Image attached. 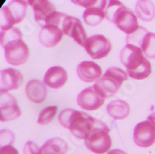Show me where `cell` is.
I'll return each mask as SVG.
<instances>
[{
  "label": "cell",
  "instance_id": "obj_1",
  "mask_svg": "<svg viewBox=\"0 0 155 154\" xmlns=\"http://www.w3.org/2000/svg\"><path fill=\"white\" fill-rule=\"evenodd\" d=\"M120 61L126 68V74L133 79L143 80L151 74V65L141 48L126 44L120 52Z\"/></svg>",
  "mask_w": 155,
  "mask_h": 154
},
{
  "label": "cell",
  "instance_id": "obj_2",
  "mask_svg": "<svg viewBox=\"0 0 155 154\" xmlns=\"http://www.w3.org/2000/svg\"><path fill=\"white\" fill-rule=\"evenodd\" d=\"M96 120L87 113L74 109H65L59 115V122L62 126L69 129L76 138L84 140L93 131Z\"/></svg>",
  "mask_w": 155,
  "mask_h": 154
},
{
  "label": "cell",
  "instance_id": "obj_3",
  "mask_svg": "<svg viewBox=\"0 0 155 154\" xmlns=\"http://www.w3.org/2000/svg\"><path fill=\"white\" fill-rule=\"evenodd\" d=\"M105 17L127 35L134 34L139 28L137 15L120 1L108 2L105 8Z\"/></svg>",
  "mask_w": 155,
  "mask_h": 154
},
{
  "label": "cell",
  "instance_id": "obj_4",
  "mask_svg": "<svg viewBox=\"0 0 155 154\" xmlns=\"http://www.w3.org/2000/svg\"><path fill=\"white\" fill-rule=\"evenodd\" d=\"M127 74L118 67H110L106 70L105 74L93 86L97 93L103 99L115 95L121 88L123 83L127 80Z\"/></svg>",
  "mask_w": 155,
  "mask_h": 154
},
{
  "label": "cell",
  "instance_id": "obj_5",
  "mask_svg": "<svg viewBox=\"0 0 155 154\" xmlns=\"http://www.w3.org/2000/svg\"><path fill=\"white\" fill-rule=\"evenodd\" d=\"M28 4L33 8L36 23L42 27L49 24L61 26L66 17V14L56 10L54 5L48 0H30Z\"/></svg>",
  "mask_w": 155,
  "mask_h": 154
},
{
  "label": "cell",
  "instance_id": "obj_6",
  "mask_svg": "<svg viewBox=\"0 0 155 154\" xmlns=\"http://www.w3.org/2000/svg\"><path fill=\"white\" fill-rule=\"evenodd\" d=\"M110 131V129L105 123L96 120L93 131L87 139H84L87 149L96 154H105L109 152L112 146L111 137L109 134Z\"/></svg>",
  "mask_w": 155,
  "mask_h": 154
},
{
  "label": "cell",
  "instance_id": "obj_7",
  "mask_svg": "<svg viewBox=\"0 0 155 154\" xmlns=\"http://www.w3.org/2000/svg\"><path fill=\"white\" fill-rule=\"evenodd\" d=\"M28 2L23 0H12L1 8V31L13 28L26 16Z\"/></svg>",
  "mask_w": 155,
  "mask_h": 154
},
{
  "label": "cell",
  "instance_id": "obj_8",
  "mask_svg": "<svg viewBox=\"0 0 155 154\" xmlns=\"http://www.w3.org/2000/svg\"><path fill=\"white\" fill-rule=\"evenodd\" d=\"M4 56L8 63L13 66L24 64L29 58V48L22 39L13 40L3 47Z\"/></svg>",
  "mask_w": 155,
  "mask_h": 154
},
{
  "label": "cell",
  "instance_id": "obj_9",
  "mask_svg": "<svg viewBox=\"0 0 155 154\" xmlns=\"http://www.w3.org/2000/svg\"><path fill=\"white\" fill-rule=\"evenodd\" d=\"M84 48L92 59L101 60L109 55L112 46L106 36L101 34H95L87 38Z\"/></svg>",
  "mask_w": 155,
  "mask_h": 154
},
{
  "label": "cell",
  "instance_id": "obj_10",
  "mask_svg": "<svg viewBox=\"0 0 155 154\" xmlns=\"http://www.w3.org/2000/svg\"><path fill=\"white\" fill-rule=\"evenodd\" d=\"M61 30L64 34L72 37L81 47L86 46V42L87 40V33L78 18L66 15L61 23Z\"/></svg>",
  "mask_w": 155,
  "mask_h": 154
},
{
  "label": "cell",
  "instance_id": "obj_11",
  "mask_svg": "<svg viewBox=\"0 0 155 154\" xmlns=\"http://www.w3.org/2000/svg\"><path fill=\"white\" fill-rule=\"evenodd\" d=\"M133 139L140 148H149L155 142V127L149 122L138 123L133 131Z\"/></svg>",
  "mask_w": 155,
  "mask_h": 154
},
{
  "label": "cell",
  "instance_id": "obj_12",
  "mask_svg": "<svg viewBox=\"0 0 155 154\" xmlns=\"http://www.w3.org/2000/svg\"><path fill=\"white\" fill-rule=\"evenodd\" d=\"M77 104L84 110H96L101 108L105 102V99L97 93L93 87H89L82 90L77 96Z\"/></svg>",
  "mask_w": 155,
  "mask_h": 154
},
{
  "label": "cell",
  "instance_id": "obj_13",
  "mask_svg": "<svg viewBox=\"0 0 155 154\" xmlns=\"http://www.w3.org/2000/svg\"><path fill=\"white\" fill-rule=\"evenodd\" d=\"M21 110L17 104V100L8 93H1V108H0V121L8 122L18 119Z\"/></svg>",
  "mask_w": 155,
  "mask_h": 154
},
{
  "label": "cell",
  "instance_id": "obj_14",
  "mask_svg": "<svg viewBox=\"0 0 155 154\" xmlns=\"http://www.w3.org/2000/svg\"><path fill=\"white\" fill-rule=\"evenodd\" d=\"M0 91L1 93H8L11 90L20 88L23 82L21 73L16 69L9 68L2 70L0 73Z\"/></svg>",
  "mask_w": 155,
  "mask_h": 154
},
{
  "label": "cell",
  "instance_id": "obj_15",
  "mask_svg": "<svg viewBox=\"0 0 155 154\" xmlns=\"http://www.w3.org/2000/svg\"><path fill=\"white\" fill-rule=\"evenodd\" d=\"M63 37V32L57 25H46L42 27L39 32L38 39L42 46L46 48H53L56 47Z\"/></svg>",
  "mask_w": 155,
  "mask_h": 154
},
{
  "label": "cell",
  "instance_id": "obj_16",
  "mask_svg": "<svg viewBox=\"0 0 155 154\" xmlns=\"http://www.w3.org/2000/svg\"><path fill=\"white\" fill-rule=\"evenodd\" d=\"M76 74L80 80L86 83L97 82L102 75V69L94 61H84L76 68Z\"/></svg>",
  "mask_w": 155,
  "mask_h": 154
},
{
  "label": "cell",
  "instance_id": "obj_17",
  "mask_svg": "<svg viewBox=\"0 0 155 154\" xmlns=\"http://www.w3.org/2000/svg\"><path fill=\"white\" fill-rule=\"evenodd\" d=\"M68 80V74L66 70L61 66L50 67L44 75L45 85L53 89L62 87Z\"/></svg>",
  "mask_w": 155,
  "mask_h": 154
},
{
  "label": "cell",
  "instance_id": "obj_18",
  "mask_svg": "<svg viewBox=\"0 0 155 154\" xmlns=\"http://www.w3.org/2000/svg\"><path fill=\"white\" fill-rule=\"evenodd\" d=\"M25 94L28 100L38 104L45 101L48 97V90L45 83L37 79H33L26 84Z\"/></svg>",
  "mask_w": 155,
  "mask_h": 154
},
{
  "label": "cell",
  "instance_id": "obj_19",
  "mask_svg": "<svg viewBox=\"0 0 155 154\" xmlns=\"http://www.w3.org/2000/svg\"><path fill=\"white\" fill-rule=\"evenodd\" d=\"M106 1H97V4L84 11L83 18L86 24L89 26H97L105 18V8L107 7Z\"/></svg>",
  "mask_w": 155,
  "mask_h": 154
},
{
  "label": "cell",
  "instance_id": "obj_20",
  "mask_svg": "<svg viewBox=\"0 0 155 154\" xmlns=\"http://www.w3.org/2000/svg\"><path fill=\"white\" fill-rule=\"evenodd\" d=\"M107 113L114 120H124L130 113L129 104L122 100H114L106 107Z\"/></svg>",
  "mask_w": 155,
  "mask_h": 154
},
{
  "label": "cell",
  "instance_id": "obj_21",
  "mask_svg": "<svg viewBox=\"0 0 155 154\" xmlns=\"http://www.w3.org/2000/svg\"><path fill=\"white\" fill-rule=\"evenodd\" d=\"M68 149V144L62 138L52 137L41 147L40 154H66Z\"/></svg>",
  "mask_w": 155,
  "mask_h": 154
},
{
  "label": "cell",
  "instance_id": "obj_22",
  "mask_svg": "<svg viewBox=\"0 0 155 154\" xmlns=\"http://www.w3.org/2000/svg\"><path fill=\"white\" fill-rule=\"evenodd\" d=\"M136 15L141 21L149 22L155 18V5L152 1L139 0L136 3Z\"/></svg>",
  "mask_w": 155,
  "mask_h": 154
},
{
  "label": "cell",
  "instance_id": "obj_23",
  "mask_svg": "<svg viewBox=\"0 0 155 154\" xmlns=\"http://www.w3.org/2000/svg\"><path fill=\"white\" fill-rule=\"evenodd\" d=\"M141 50L147 59H155V34L148 33L142 42Z\"/></svg>",
  "mask_w": 155,
  "mask_h": 154
},
{
  "label": "cell",
  "instance_id": "obj_24",
  "mask_svg": "<svg viewBox=\"0 0 155 154\" xmlns=\"http://www.w3.org/2000/svg\"><path fill=\"white\" fill-rule=\"evenodd\" d=\"M58 113V107L57 106H48L43 109L38 115L37 123L41 125H46L49 123Z\"/></svg>",
  "mask_w": 155,
  "mask_h": 154
},
{
  "label": "cell",
  "instance_id": "obj_25",
  "mask_svg": "<svg viewBox=\"0 0 155 154\" xmlns=\"http://www.w3.org/2000/svg\"><path fill=\"white\" fill-rule=\"evenodd\" d=\"M16 39H22V34L18 28L13 27L11 29L1 31V34H0V44L2 47Z\"/></svg>",
  "mask_w": 155,
  "mask_h": 154
},
{
  "label": "cell",
  "instance_id": "obj_26",
  "mask_svg": "<svg viewBox=\"0 0 155 154\" xmlns=\"http://www.w3.org/2000/svg\"><path fill=\"white\" fill-rule=\"evenodd\" d=\"M148 33L149 32L147 31L146 28L139 26L138 30L137 32H135L132 34L127 35V37H126V44L134 45V46H137L138 48H141L143 39Z\"/></svg>",
  "mask_w": 155,
  "mask_h": 154
},
{
  "label": "cell",
  "instance_id": "obj_27",
  "mask_svg": "<svg viewBox=\"0 0 155 154\" xmlns=\"http://www.w3.org/2000/svg\"><path fill=\"white\" fill-rule=\"evenodd\" d=\"M41 148L34 142V141H27L23 146V154H40Z\"/></svg>",
  "mask_w": 155,
  "mask_h": 154
},
{
  "label": "cell",
  "instance_id": "obj_28",
  "mask_svg": "<svg viewBox=\"0 0 155 154\" xmlns=\"http://www.w3.org/2000/svg\"><path fill=\"white\" fill-rule=\"evenodd\" d=\"M15 139V136L12 134L11 131L2 130L1 131V147L6 145H12Z\"/></svg>",
  "mask_w": 155,
  "mask_h": 154
},
{
  "label": "cell",
  "instance_id": "obj_29",
  "mask_svg": "<svg viewBox=\"0 0 155 154\" xmlns=\"http://www.w3.org/2000/svg\"><path fill=\"white\" fill-rule=\"evenodd\" d=\"M0 154H20L18 149L11 145H6L0 149Z\"/></svg>",
  "mask_w": 155,
  "mask_h": 154
},
{
  "label": "cell",
  "instance_id": "obj_30",
  "mask_svg": "<svg viewBox=\"0 0 155 154\" xmlns=\"http://www.w3.org/2000/svg\"><path fill=\"white\" fill-rule=\"evenodd\" d=\"M97 1H73V3L80 5V6L84 7V8H89L95 6L97 4Z\"/></svg>",
  "mask_w": 155,
  "mask_h": 154
},
{
  "label": "cell",
  "instance_id": "obj_31",
  "mask_svg": "<svg viewBox=\"0 0 155 154\" xmlns=\"http://www.w3.org/2000/svg\"><path fill=\"white\" fill-rule=\"evenodd\" d=\"M107 154H127L125 151L122 150V149H112V150H110Z\"/></svg>",
  "mask_w": 155,
  "mask_h": 154
},
{
  "label": "cell",
  "instance_id": "obj_32",
  "mask_svg": "<svg viewBox=\"0 0 155 154\" xmlns=\"http://www.w3.org/2000/svg\"><path fill=\"white\" fill-rule=\"evenodd\" d=\"M147 121H149V122L153 125V126L155 127V113H152L150 115H149Z\"/></svg>",
  "mask_w": 155,
  "mask_h": 154
}]
</instances>
